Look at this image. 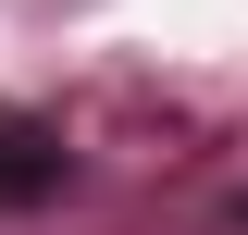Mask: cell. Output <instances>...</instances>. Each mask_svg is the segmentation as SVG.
Returning a JSON list of instances; mask_svg holds the SVG:
<instances>
[{
	"label": "cell",
	"mask_w": 248,
	"mask_h": 235,
	"mask_svg": "<svg viewBox=\"0 0 248 235\" xmlns=\"http://www.w3.org/2000/svg\"><path fill=\"white\" fill-rule=\"evenodd\" d=\"M236 235H248V198H236Z\"/></svg>",
	"instance_id": "2"
},
{
	"label": "cell",
	"mask_w": 248,
	"mask_h": 235,
	"mask_svg": "<svg viewBox=\"0 0 248 235\" xmlns=\"http://www.w3.org/2000/svg\"><path fill=\"white\" fill-rule=\"evenodd\" d=\"M62 186H75V148L37 112H0V210H37V198H62Z\"/></svg>",
	"instance_id": "1"
}]
</instances>
